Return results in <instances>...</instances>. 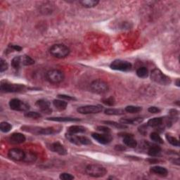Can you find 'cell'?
<instances>
[{
	"mask_svg": "<svg viewBox=\"0 0 180 180\" xmlns=\"http://www.w3.org/2000/svg\"><path fill=\"white\" fill-rule=\"evenodd\" d=\"M34 63V61L30 56L25 55L22 56V64L23 66H31Z\"/></svg>",
	"mask_w": 180,
	"mask_h": 180,
	"instance_id": "cell-33",
	"label": "cell"
},
{
	"mask_svg": "<svg viewBox=\"0 0 180 180\" xmlns=\"http://www.w3.org/2000/svg\"><path fill=\"white\" fill-rule=\"evenodd\" d=\"M111 69L115 71H129L132 68V65L128 61L123 60H115L111 63L110 66Z\"/></svg>",
	"mask_w": 180,
	"mask_h": 180,
	"instance_id": "cell-8",
	"label": "cell"
},
{
	"mask_svg": "<svg viewBox=\"0 0 180 180\" xmlns=\"http://www.w3.org/2000/svg\"><path fill=\"white\" fill-rule=\"evenodd\" d=\"M22 64V56H15L11 61V66L16 70H18Z\"/></svg>",
	"mask_w": 180,
	"mask_h": 180,
	"instance_id": "cell-28",
	"label": "cell"
},
{
	"mask_svg": "<svg viewBox=\"0 0 180 180\" xmlns=\"http://www.w3.org/2000/svg\"><path fill=\"white\" fill-rule=\"evenodd\" d=\"M12 128V126L10 123H7V122H2L0 124V130L2 132H8Z\"/></svg>",
	"mask_w": 180,
	"mask_h": 180,
	"instance_id": "cell-34",
	"label": "cell"
},
{
	"mask_svg": "<svg viewBox=\"0 0 180 180\" xmlns=\"http://www.w3.org/2000/svg\"><path fill=\"white\" fill-rule=\"evenodd\" d=\"M148 111H149V113H153V114H156V113H159L161 112V109L159 108H157V107L156 106H151L148 109Z\"/></svg>",
	"mask_w": 180,
	"mask_h": 180,
	"instance_id": "cell-45",
	"label": "cell"
},
{
	"mask_svg": "<svg viewBox=\"0 0 180 180\" xmlns=\"http://www.w3.org/2000/svg\"><path fill=\"white\" fill-rule=\"evenodd\" d=\"M136 75L140 78H146L149 75V71L146 67H141L136 71Z\"/></svg>",
	"mask_w": 180,
	"mask_h": 180,
	"instance_id": "cell-29",
	"label": "cell"
},
{
	"mask_svg": "<svg viewBox=\"0 0 180 180\" xmlns=\"http://www.w3.org/2000/svg\"><path fill=\"white\" fill-rule=\"evenodd\" d=\"M148 161H149L150 163H151V164H155V163H157V162H158V160H156V159H149V160H148Z\"/></svg>",
	"mask_w": 180,
	"mask_h": 180,
	"instance_id": "cell-48",
	"label": "cell"
},
{
	"mask_svg": "<svg viewBox=\"0 0 180 180\" xmlns=\"http://www.w3.org/2000/svg\"><path fill=\"white\" fill-rule=\"evenodd\" d=\"M176 85L177 87L180 86V82H179V79H177L176 80Z\"/></svg>",
	"mask_w": 180,
	"mask_h": 180,
	"instance_id": "cell-49",
	"label": "cell"
},
{
	"mask_svg": "<svg viewBox=\"0 0 180 180\" xmlns=\"http://www.w3.org/2000/svg\"><path fill=\"white\" fill-rule=\"evenodd\" d=\"M25 136L21 133H13L9 136L8 140L12 144H19L25 142Z\"/></svg>",
	"mask_w": 180,
	"mask_h": 180,
	"instance_id": "cell-14",
	"label": "cell"
},
{
	"mask_svg": "<svg viewBox=\"0 0 180 180\" xmlns=\"http://www.w3.org/2000/svg\"><path fill=\"white\" fill-rule=\"evenodd\" d=\"M35 105L41 110L42 112L46 113V114H49L52 111L50 107V102L46 99H40L37 101Z\"/></svg>",
	"mask_w": 180,
	"mask_h": 180,
	"instance_id": "cell-12",
	"label": "cell"
},
{
	"mask_svg": "<svg viewBox=\"0 0 180 180\" xmlns=\"http://www.w3.org/2000/svg\"><path fill=\"white\" fill-rule=\"evenodd\" d=\"M125 135H123V143L124 145L130 148H135L137 146V142L133 137L132 135L130 134H124Z\"/></svg>",
	"mask_w": 180,
	"mask_h": 180,
	"instance_id": "cell-15",
	"label": "cell"
},
{
	"mask_svg": "<svg viewBox=\"0 0 180 180\" xmlns=\"http://www.w3.org/2000/svg\"><path fill=\"white\" fill-rule=\"evenodd\" d=\"M68 132L72 133V134H79V133H84L86 132V128L83 126L80 125H72L68 129Z\"/></svg>",
	"mask_w": 180,
	"mask_h": 180,
	"instance_id": "cell-21",
	"label": "cell"
},
{
	"mask_svg": "<svg viewBox=\"0 0 180 180\" xmlns=\"http://www.w3.org/2000/svg\"><path fill=\"white\" fill-rule=\"evenodd\" d=\"M65 77L64 73L60 70L52 69L46 73V78L52 84H59L63 81Z\"/></svg>",
	"mask_w": 180,
	"mask_h": 180,
	"instance_id": "cell-5",
	"label": "cell"
},
{
	"mask_svg": "<svg viewBox=\"0 0 180 180\" xmlns=\"http://www.w3.org/2000/svg\"><path fill=\"white\" fill-rule=\"evenodd\" d=\"M169 114H170L169 118L172 121L177 120L178 117H179V111H177L176 109H172L170 111Z\"/></svg>",
	"mask_w": 180,
	"mask_h": 180,
	"instance_id": "cell-38",
	"label": "cell"
},
{
	"mask_svg": "<svg viewBox=\"0 0 180 180\" xmlns=\"http://www.w3.org/2000/svg\"><path fill=\"white\" fill-rule=\"evenodd\" d=\"M8 69V63L6 61L1 59L0 60V72H3Z\"/></svg>",
	"mask_w": 180,
	"mask_h": 180,
	"instance_id": "cell-40",
	"label": "cell"
},
{
	"mask_svg": "<svg viewBox=\"0 0 180 180\" xmlns=\"http://www.w3.org/2000/svg\"><path fill=\"white\" fill-rule=\"evenodd\" d=\"M22 50V47L19 45H9L7 51H21Z\"/></svg>",
	"mask_w": 180,
	"mask_h": 180,
	"instance_id": "cell-42",
	"label": "cell"
},
{
	"mask_svg": "<svg viewBox=\"0 0 180 180\" xmlns=\"http://www.w3.org/2000/svg\"><path fill=\"white\" fill-rule=\"evenodd\" d=\"M49 53L54 57L58 59H63L70 54V49L64 45L56 44L52 45L49 49Z\"/></svg>",
	"mask_w": 180,
	"mask_h": 180,
	"instance_id": "cell-2",
	"label": "cell"
},
{
	"mask_svg": "<svg viewBox=\"0 0 180 180\" xmlns=\"http://www.w3.org/2000/svg\"><path fill=\"white\" fill-rule=\"evenodd\" d=\"M151 79L154 82L161 85H168L171 83L170 78L157 68L153 70L151 72Z\"/></svg>",
	"mask_w": 180,
	"mask_h": 180,
	"instance_id": "cell-3",
	"label": "cell"
},
{
	"mask_svg": "<svg viewBox=\"0 0 180 180\" xmlns=\"http://www.w3.org/2000/svg\"><path fill=\"white\" fill-rule=\"evenodd\" d=\"M144 119L142 118H134L132 119L130 118H121L120 122L124 124H138L143 122Z\"/></svg>",
	"mask_w": 180,
	"mask_h": 180,
	"instance_id": "cell-17",
	"label": "cell"
},
{
	"mask_svg": "<svg viewBox=\"0 0 180 180\" xmlns=\"http://www.w3.org/2000/svg\"><path fill=\"white\" fill-rule=\"evenodd\" d=\"M58 97L59 98H61L63 100H65V101H74V100H76V98L75 97H72L71 96H69V95H65V94H59L58 95Z\"/></svg>",
	"mask_w": 180,
	"mask_h": 180,
	"instance_id": "cell-43",
	"label": "cell"
},
{
	"mask_svg": "<svg viewBox=\"0 0 180 180\" xmlns=\"http://www.w3.org/2000/svg\"><path fill=\"white\" fill-rule=\"evenodd\" d=\"M92 91L98 94H103L109 92V87L108 83L102 80L98 79L93 81L90 85Z\"/></svg>",
	"mask_w": 180,
	"mask_h": 180,
	"instance_id": "cell-4",
	"label": "cell"
},
{
	"mask_svg": "<svg viewBox=\"0 0 180 180\" xmlns=\"http://www.w3.org/2000/svg\"><path fill=\"white\" fill-rule=\"evenodd\" d=\"M48 120L55 121V122H78L80 121V119L74 118H68V117H51L48 118Z\"/></svg>",
	"mask_w": 180,
	"mask_h": 180,
	"instance_id": "cell-20",
	"label": "cell"
},
{
	"mask_svg": "<svg viewBox=\"0 0 180 180\" xmlns=\"http://www.w3.org/2000/svg\"><path fill=\"white\" fill-rule=\"evenodd\" d=\"M78 140H79L80 144L89 145L92 144V141L85 136H78Z\"/></svg>",
	"mask_w": 180,
	"mask_h": 180,
	"instance_id": "cell-39",
	"label": "cell"
},
{
	"mask_svg": "<svg viewBox=\"0 0 180 180\" xmlns=\"http://www.w3.org/2000/svg\"><path fill=\"white\" fill-rule=\"evenodd\" d=\"M60 130H57L56 128L53 127H46V128H38L37 129V134L38 135H54L56 133L59 132Z\"/></svg>",
	"mask_w": 180,
	"mask_h": 180,
	"instance_id": "cell-16",
	"label": "cell"
},
{
	"mask_svg": "<svg viewBox=\"0 0 180 180\" xmlns=\"http://www.w3.org/2000/svg\"><path fill=\"white\" fill-rule=\"evenodd\" d=\"M11 109L17 111H28L30 109V106L27 103L22 101L18 98H13L9 101Z\"/></svg>",
	"mask_w": 180,
	"mask_h": 180,
	"instance_id": "cell-9",
	"label": "cell"
},
{
	"mask_svg": "<svg viewBox=\"0 0 180 180\" xmlns=\"http://www.w3.org/2000/svg\"><path fill=\"white\" fill-rule=\"evenodd\" d=\"M125 111L121 109H107L105 110V114L109 115H123Z\"/></svg>",
	"mask_w": 180,
	"mask_h": 180,
	"instance_id": "cell-23",
	"label": "cell"
},
{
	"mask_svg": "<svg viewBox=\"0 0 180 180\" xmlns=\"http://www.w3.org/2000/svg\"><path fill=\"white\" fill-rule=\"evenodd\" d=\"M66 137L71 143L75 145H80L79 140H78V136L75 135V134H72V133L68 132L66 134Z\"/></svg>",
	"mask_w": 180,
	"mask_h": 180,
	"instance_id": "cell-27",
	"label": "cell"
},
{
	"mask_svg": "<svg viewBox=\"0 0 180 180\" xmlns=\"http://www.w3.org/2000/svg\"><path fill=\"white\" fill-rule=\"evenodd\" d=\"M53 104L55 108L59 111H64L68 106L67 101L63 99H55L53 101Z\"/></svg>",
	"mask_w": 180,
	"mask_h": 180,
	"instance_id": "cell-19",
	"label": "cell"
},
{
	"mask_svg": "<svg viewBox=\"0 0 180 180\" xmlns=\"http://www.w3.org/2000/svg\"><path fill=\"white\" fill-rule=\"evenodd\" d=\"M103 123H105L106 124H108V125H111L115 127V128H118V129H125L127 127V125L124 124H122V123H116V122L114 121H103Z\"/></svg>",
	"mask_w": 180,
	"mask_h": 180,
	"instance_id": "cell-30",
	"label": "cell"
},
{
	"mask_svg": "<svg viewBox=\"0 0 180 180\" xmlns=\"http://www.w3.org/2000/svg\"><path fill=\"white\" fill-rule=\"evenodd\" d=\"M98 0H83L80 2V4L85 8H93L98 4Z\"/></svg>",
	"mask_w": 180,
	"mask_h": 180,
	"instance_id": "cell-26",
	"label": "cell"
},
{
	"mask_svg": "<svg viewBox=\"0 0 180 180\" xmlns=\"http://www.w3.org/2000/svg\"><path fill=\"white\" fill-rule=\"evenodd\" d=\"M102 102H103V103H104L106 106H113L115 104V100L113 97H109V98H103Z\"/></svg>",
	"mask_w": 180,
	"mask_h": 180,
	"instance_id": "cell-37",
	"label": "cell"
},
{
	"mask_svg": "<svg viewBox=\"0 0 180 180\" xmlns=\"http://www.w3.org/2000/svg\"><path fill=\"white\" fill-rule=\"evenodd\" d=\"M150 138L152 141L156 142L158 144H163V140L161 137V136L158 135V133L157 132H152L150 135Z\"/></svg>",
	"mask_w": 180,
	"mask_h": 180,
	"instance_id": "cell-35",
	"label": "cell"
},
{
	"mask_svg": "<svg viewBox=\"0 0 180 180\" xmlns=\"http://www.w3.org/2000/svg\"><path fill=\"white\" fill-rule=\"evenodd\" d=\"M165 137H166V139L168 141V143H170L171 145H172V146H177V147L179 146V142L178 141V139L177 138L174 137V136H171L170 135H166Z\"/></svg>",
	"mask_w": 180,
	"mask_h": 180,
	"instance_id": "cell-32",
	"label": "cell"
},
{
	"mask_svg": "<svg viewBox=\"0 0 180 180\" xmlns=\"http://www.w3.org/2000/svg\"><path fill=\"white\" fill-rule=\"evenodd\" d=\"M151 172L162 177H165L167 175L168 171L163 167L161 166H154L151 168Z\"/></svg>",
	"mask_w": 180,
	"mask_h": 180,
	"instance_id": "cell-18",
	"label": "cell"
},
{
	"mask_svg": "<svg viewBox=\"0 0 180 180\" xmlns=\"http://www.w3.org/2000/svg\"><path fill=\"white\" fill-rule=\"evenodd\" d=\"M103 107L101 105H87L80 106L77 109L78 113L80 114H96L99 113L103 111Z\"/></svg>",
	"mask_w": 180,
	"mask_h": 180,
	"instance_id": "cell-6",
	"label": "cell"
},
{
	"mask_svg": "<svg viewBox=\"0 0 180 180\" xmlns=\"http://www.w3.org/2000/svg\"><path fill=\"white\" fill-rule=\"evenodd\" d=\"M85 172L87 175L92 177H102L106 175L107 170L101 165L91 164L87 166Z\"/></svg>",
	"mask_w": 180,
	"mask_h": 180,
	"instance_id": "cell-1",
	"label": "cell"
},
{
	"mask_svg": "<svg viewBox=\"0 0 180 180\" xmlns=\"http://www.w3.org/2000/svg\"><path fill=\"white\" fill-rule=\"evenodd\" d=\"M162 121H163V119L162 118H153L150 119V120L148 121L147 125L151 127H159L162 124Z\"/></svg>",
	"mask_w": 180,
	"mask_h": 180,
	"instance_id": "cell-24",
	"label": "cell"
},
{
	"mask_svg": "<svg viewBox=\"0 0 180 180\" xmlns=\"http://www.w3.org/2000/svg\"><path fill=\"white\" fill-rule=\"evenodd\" d=\"M115 149L116 151H123L126 150V148L124 146H122V145H116Z\"/></svg>",
	"mask_w": 180,
	"mask_h": 180,
	"instance_id": "cell-47",
	"label": "cell"
},
{
	"mask_svg": "<svg viewBox=\"0 0 180 180\" xmlns=\"http://www.w3.org/2000/svg\"><path fill=\"white\" fill-rule=\"evenodd\" d=\"M59 178L63 180H72L74 179V177L68 173H61L59 176Z\"/></svg>",
	"mask_w": 180,
	"mask_h": 180,
	"instance_id": "cell-41",
	"label": "cell"
},
{
	"mask_svg": "<svg viewBox=\"0 0 180 180\" xmlns=\"http://www.w3.org/2000/svg\"><path fill=\"white\" fill-rule=\"evenodd\" d=\"M0 89L3 92H19L25 89V86L20 84H12L7 82H2Z\"/></svg>",
	"mask_w": 180,
	"mask_h": 180,
	"instance_id": "cell-7",
	"label": "cell"
},
{
	"mask_svg": "<svg viewBox=\"0 0 180 180\" xmlns=\"http://www.w3.org/2000/svg\"><path fill=\"white\" fill-rule=\"evenodd\" d=\"M49 149H50L51 151L56 153L61 156H65L68 153L66 148L63 146L61 144H60L59 142H54V143L50 144Z\"/></svg>",
	"mask_w": 180,
	"mask_h": 180,
	"instance_id": "cell-13",
	"label": "cell"
},
{
	"mask_svg": "<svg viewBox=\"0 0 180 180\" xmlns=\"http://www.w3.org/2000/svg\"><path fill=\"white\" fill-rule=\"evenodd\" d=\"M161 151V148L157 146V145H152L151 146L148 151V154L151 157H155L160 154Z\"/></svg>",
	"mask_w": 180,
	"mask_h": 180,
	"instance_id": "cell-22",
	"label": "cell"
},
{
	"mask_svg": "<svg viewBox=\"0 0 180 180\" xmlns=\"http://www.w3.org/2000/svg\"><path fill=\"white\" fill-rule=\"evenodd\" d=\"M25 152L20 149L13 148L8 151V155L11 159L16 161H23L25 157Z\"/></svg>",
	"mask_w": 180,
	"mask_h": 180,
	"instance_id": "cell-10",
	"label": "cell"
},
{
	"mask_svg": "<svg viewBox=\"0 0 180 180\" xmlns=\"http://www.w3.org/2000/svg\"><path fill=\"white\" fill-rule=\"evenodd\" d=\"M37 160V155L34 152L27 151L25 152L23 162H34Z\"/></svg>",
	"mask_w": 180,
	"mask_h": 180,
	"instance_id": "cell-25",
	"label": "cell"
},
{
	"mask_svg": "<svg viewBox=\"0 0 180 180\" xmlns=\"http://www.w3.org/2000/svg\"><path fill=\"white\" fill-rule=\"evenodd\" d=\"M25 116L26 118H32V119H39L42 117V115L39 113L37 112H33V111H28L25 113Z\"/></svg>",
	"mask_w": 180,
	"mask_h": 180,
	"instance_id": "cell-36",
	"label": "cell"
},
{
	"mask_svg": "<svg viewBox=\"0 0 180 180\" xmlns=\"http://www.w3.org/2000/svg\"><path fill=\"white\" fill-rule=\"evenodd\" d=\"M97 130L99 132H102L103 133H109L111 132V129L106 126H98L97 127Z\"/></svg>",
	"mask_w": 180,
	"mask_h": 180,
	"instance_id": "cell-44",
	"label": "cell"
},
{
	"mask_svg": "<svg viewBox=\"0 0 180 180\" xmlns=\"http://www.w3.org/2000/svg\"><path fill=\"white\" fill-rule=\"evenodd\" d=\"M92 136L93 139L98 141L101 144H109L112 141L113 137L109 133H105V134H98V133H92Z\"/></svg>",
	"mask_w": 180,
	"mask_h": 180,
	"instance_id": "cell-11",
	"label": "cell"
},
{
	"mask_svg": "<svg viewBox=\"0 0 180 180\" xmlns=\"http://www.w3.org/2000/svg\"><path fill=\"white\" fill-rule=\"evenodd\" d=\"M142 108L137 106H127L124 109V111L130 113H136L141 111Z\"/></svg>",
	"mask_w": 180,
	"mask_h": 180,
	"instance_id": "cell-31",
	"label": "cell"
},
{
	"mask_svg": "<svg viewBox=\"0 0 180 180\" xmlns=\"http://www.w3.org/2000/svg\"><path fill=\"white\" fill-rule=\"evenodd\" d=\"M139 132L143 135H146L147 133L146 125H141L139 127Z\"/></svg>",
	"mask_w": 180,
	"mask_h": 180,
	"instance_id": "cell-46",
	"label": "cell"
}]
</instances>
